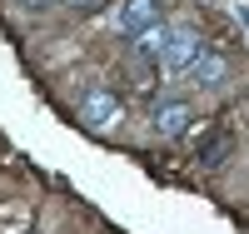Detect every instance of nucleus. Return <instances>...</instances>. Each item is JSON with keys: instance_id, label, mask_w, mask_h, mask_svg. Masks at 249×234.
Returning <instances> with one entry per match:
<instances>
[{"instance_id": "obj_8", "label": "nucleus", "mask_w": 249, "mask_h": 234, "mask_svg": "<svg viewBox=\"0 0 249 234\" xmlns=\"http://www.w3.org/2000/svg\"><path fill=\"white\" fill-rule=\"evenodd\" d=\"M25 10H45V5H55V0H20Z\"/></svg>"}, {"instance_id": "obj_1", "label": "nucleus", "mask_w": 249, "mask_h": 234, "mask_svg": "<svg viewBox=\"0 0 249 234\" xmlns=\"http://www.w3.org/2000/svg\"><path fill=\"white\" fill-rule=\"evenodd\" d=\"M120 120H124V100L115 90H105V85L85 90V100H80V125L85 130H115Z\"/></svg>"}, {"instance_id": "obj_4", "label": "nucleus", "mask_w": 249, "mask_h": 234, "mask_svg": "<svg viewBox=\"0 0 249 234\" xmlns=\"http://www.w3.org/2000/svg\"><path fill=\"white\" fill-rule=\"evenodd\" d=\"M150 25H160V0H124L120 5V35H144Z\"/></svg>"}, {"instance_id": "obj_7", "label": "nucleus", "mask_w": 249, "mask_h": 234, "mask_svg": "<svg viewBox=\"0 0 249 234\" xmlns=\"http://www.w3.org/2000/svg\"><path fill=\"white\" fill-rule=\"evenodd\" d=\"M224 155H230V130H214L210 140L199 144V164H204V169H219Z\"/></svg>"}, {"instance_id": "obj_5", "label": "nucleus", "mask_w": 249, "mask_h": 234, "mask_svg": "<svg viewBox=\"0 0 249 234\" xmlns=\"http://www.w3.org/2000/svg\"><path fill=\"white\" fill-rule=\"evenodd\" d=\"M170 40H175V30L160 20V25H150L144 35H135V55H140V60H150V65H160L164 50H170Z\"/></svg>"}, {"instance_id": "obj_9", "label": "nucleus", "mask_w": 249, "mask_h": 234, "mask_svg": "<svg viewBox=\"0 0 249 234\" xmlns=\"http://www.w3.org/2000/svg\"><path fill=\"white\" fill-rule=\"evenodd\" d=\"M65 5H75V10H95L100 0H65Z\"/></svg>"}, {"instance_id": "obj_6", "label": "nucleus", "mask_w": 249, "mask_h": 234, "mask_svg": "<svg viewBox=\"0 0 249 234\" xmlns=\"http://www.w3.org/2000/svg\"><path fill=\"white\" fill-rule=\"evenodd\" d=\"M224 75H230V60L214 55V50H204V55L195 60V70H190V80L199 85V90H214V85H224Z\"/></svg>"}, {"instance_id": "obj_3", "label": "nucleus", "mask_w": 249, "mask_h": 234, "mask_svg": "<svg viewBox=\"0 0 249 234\" xmlns=\"http://www.w3.org/2000/svg\"><path fill=\"white\" fill-rule=\"evenodd\" d=\"M190 120H195V105L190 100H160L155 115H150V125H155L160 140H179L184 130H190Z\"/></svg>"}, {"instance_id": "obj_2", "label": "nucleus", "mask_w": 249, "mask_h": 234, "mask_svg": "<svg viewBox=\"0 0 249 234\" xmlns=\"http://www.w3.org/2000/svg\"><path fill=\"white\" fill-rule=\"evenodd\" d=\"M210 50L204 45V35L199 30H175V40H170V50H164V60H160V70L164 75H190L195 70V60Z\"/></svg>"}]
</instances>
